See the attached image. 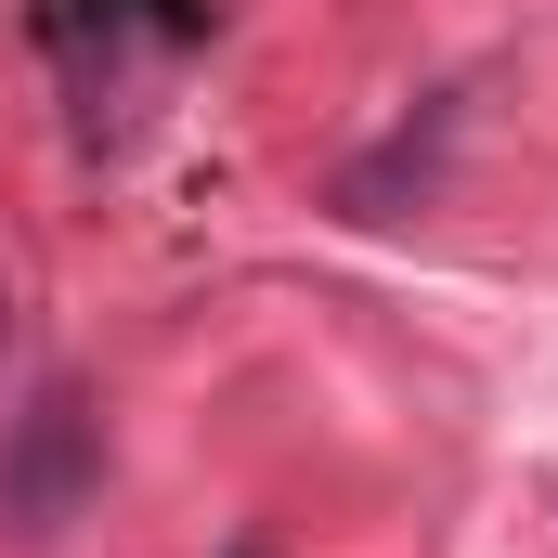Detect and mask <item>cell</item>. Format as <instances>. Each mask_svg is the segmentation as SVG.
<instances>
[{"mask_svg":"<svg viewBox=\"0 0 558 558\" xmlns=\"http://www.w3.org/2000/svg\"><path fill=\"white\" fill-rule=\"evenodd\" d=\"M39 39H52V65H65L78 92H105L143 39H156V52H195V39H208V0H39Z\"/></svg>","mask_w":558,"mask_h":558,"instance_id":"obj_2","label":"cell"},{"mask_svg":"<svg viewBox=\"0 0 558 558\" xmlns=\"http://www.w3.org/2000/svg\"><path fill=\"white\" fill-rule=\"evenodd\" d=\"M92 494H105V416H92L78 377H39L0 416V533L52 546L65 520H92Z\"/></svg>","mask_w":558,"mask_h":558,"instance_id":"obj_1","label":"cell"}]
</instances>
